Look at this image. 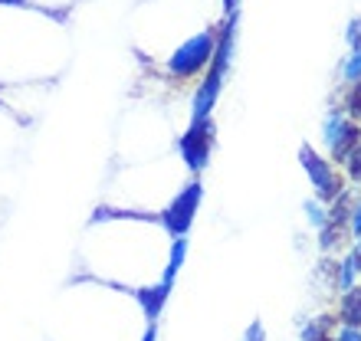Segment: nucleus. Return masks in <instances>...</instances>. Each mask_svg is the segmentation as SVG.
I'll use <instances>...</instances> for the list:
<instances>
[{
    "instance_id": "12",
    "label": "nucleus",
    "mask_w": 361,
    "mask_h": 341,
    "mask_svg": "<svg viewBox=\"0 0 361 341\" xmlns=\"http://www.w3.org/2000/svg\"><path fill=\"white\" fill-rule=\"evenodd\" d=\"M345 79H352V82H361V49H355L352 59H348V66H345Z\"/></svg>"
},
{
    "instance_id": "21",
    "label": "nucleus",
    "mask_w": 361,
    "mask_h": 341,
    "mask_svg": "<svg viewBox=\"0 0 361 341\" xmlns=\"http://www.w3.org/2000/svg\"><path fill=\"white\" fill-rule=\"evenodd\" d=\"M142 341H154V325L148 328V332H145V338H142Z\"/></svg>"
},
{
    "instance_id": "19",
    "label": "nucleus",
    "mask_w": 361,
    "mask_h": 341,
    "mask_svg": "<svg viewBox=\"0 0 361 341\" xmlns=\"http://www.w3.org/2000/svg\"><path fill=\"white\" fill-rule=\"evenodd\" d=\"M338 341H361V332H358V328H348V325H345V332L338 335Z\"/></svg>"
},
{
    "instance_id": "15",
    "label": "nucleus",
    "mask_w": 361,
    "mask_h": 341,
    "mask_svg": "<svg viewBox=\"0 0 361 341\" xmlns=\"http://www.w3.org/2000/svg\"><path fill=\"white\" fill-rule=\"evenodd\" d=\"M305 210H309V220H312V223H315L319 230H322L325 223H329V217L322 213V207H315V204H305Z\"/></svg>"
},
{
    "instance_id": "20",
    "label": "nucleus",
    "mask_w": 361,
    "mask_h": 341,
    "mask_svg": "<svg viewBox=\"0 0 361 341\" xmlns=\"http://www.w3.org/2000/svg\"><path fill=\"white\" fill-rule=\"evenodd\" d=\"M0 4H10V7H23L27 0H0Z\"/></svg>"
},
{
    "instance_id": "5",
    "label": "nucleus",
    "mask_w": 361,
    "mask_h": 341,
    "mask_svg": "<svg viewBox=\"0 0 361 341\" xmlns=\"http://www.w3.org/2000/svg\"><path fill=\"white\" fill-rule=\"evenodd\" d=\"M180 154H184V161H188L190 170L207 168V158H210V118H204V122H190L188 135H180Z\"/></svg>"
},
{
    "instance_id": "4",
    "label": "nucleus",
    "mask_w": 361,
    "mask_h": 341,
    "mask_svg": "<svg viewBox=\"0 0 361 341\" xmlns=\"http://www.w3.org/2000/svg\"><path fill=\"white\" fill-rule=\"evenodd\" d=\"M299 161H302L305 174L312 178V187H315V194H319L322 200H332V197H338V194H342V178H338V174L329 168V161H322V158H319L309 144H302V148H299Z\"/></svg>"
},
{
    "instance_id": "3",
    "label": "nucleus",
    "mask_w": 361,
    "mask_h": 341,
    "mask_svg": "<svg viewBox=\"0 0 361 341\" xmlns=\"http://www.w3.org/2000/svg\"><path fill=\"white\" fill-rule=\"evenodd\" d=\"M200 194H204V187H200V180H190L188 187L180 190L178 197L171 200V207L164 210V227H168V233H171L174 240L184 237L190 230V223H194V213H197V204H200Z\"/></svg>"
},
{
    "instance_id": "1",
    "label": "nucleus",
    "mask_w": 361,
    "mask_h": 341,
    "mask_svg": "<svg viewBox=\"0 0 361 341\" xmlns=\"http://www.w3.org/2000/svg\"><path fill=\"white\" fill-rule=\"evenodd\" d=\"M230 39H233V23L224 27V37L217 39V49H214V59H210V69H207V79L200 85L197 99H194V122H204L214 108L220 95V85H224V76H227V63H230Z\"/></svg>"
},
{
    "instance_id": "13",
    "label": "nucleus",
    "mask_w": 361,
    "mask_h": 341,
    "mask_svg": "<svg viewBox=\"0 0 361 341\" xmlns=\"http://www.w3.org/2000/svg\"><path fill=\"white\" fill-rule=\"evenodd\" d=\"M345 108H348L352 118H361V82H355L352 95H348V102H345Z\"/></svg>"
},
{
    "instance_id": "7",
    "label": "nucleus",
    "mask_w": 361,
    "mask_h": 341,
    "mask_svg": "<svg viewBox=\"0 0 361 341\" xmlns=\"http://www.w3.org/2000/svg\"><path fill=\"white\" fill-rule=\"evenodd\" d=\"M168 292H171V285L168 283H161V285H154V289H138V302H142V309H145V315L148 318H158V312H161V305H164V299H168Z\"/></svg>"
},
{
    "instance_id": "18",
    "label": "nucleus",
    "mask_w": 361,
    "mask_h": 341,
    "mask_svg": "<svg viewBox=\"0 0 361 341\" xmlns=\"http://www.w3.org/2000/svg\"><path fill=\"white\" fill-rule=\"evenodd\" d=\"M348 43H352L355 49H361V20H355V23H352V33H348Z\"/></svg>"
},
{
    "instance_id": "9",
    "label": "nucleus",
    "mask_w": 361,
    "mask_h": 341,
    "mask_svg": "<svg viewBox=\"0 0 361 341\" xmlns=\"http://www.w3.org/2000/svg\"><path fill=\"white\" fill-rule=\"evenodd\" d=\"M184 253H188V240L178 237L174 240V247H171V259H168V269H164V283L174 285V275H178L180 263H184Z\"/></svg>"
},
{
    "instance_id": "11",
    "label": "nucleus",
    "mask_w": 361,
    "mask_h": 341,
    "mask_svg": "<svg viewBox=\"0 0 361 341\" xmlns=\"http://www.w3.org/2000/svg\"><path fill=\"white\" fill-rule=\"evenodd\" d=\"M348 217H352V200H348V194H338V197H335L332 213H329V220L342 223V220H348Z\"/></svg>"
},
{
    "instance_id": "23",
    "label": "nucleus",
    "mask_w": 361,
    "mask_h": 341,
    "mask_svg": "<svg viewBox=\"0 0 361 341\" xmlns=\"http://www.w3.org/2000/svg\"><path fill=\"white\" fill-rule=\"evenodd\" d=\"M319 341H329V338H319Z\"/></svg>"
},
{
    "instance_id": "14",
    "label": "nucleus",
    "mask_w": 361,
    "mask_h": 341,
    "mask_svg": "<svg viewBox=\"0 0 361 341\" xmlns=\"http://www.w3.org/2000/svg\"><path fill=\"white\" fill-rule=\"evenodd\" d=\"M348 174H352V180H361V144L348 154Z\"/></svg>"
},
{
    "instance_id": "22",
    "label": "nucleus",
    "mask_w": 361,
    "mask_h": 341,
    "mask_svg": "<svg viewBox=\"0 0 361 341\" xmlns=\"http://www.w3.org/2000/svg\"><path fill=\"white\" fill-rule=\"evenodd\" d=\"M233 7H237V0H227V10H233Z\"/></svg>"
},
{
    "instance_id": "17",
    "label": "nucleus",
    "mask_w": 361,
    "mask_h": 341,
    "mask_svg": "<svg viewBox=\"0 0 361 341\" xmlns=\"http://www.w3.org/2000/svg\"><path fill=\"white\" fill-rule=\"evenodd\" d=\"M352 233L355 237H361V200L352 207Z\"/></svg>"
},
{
    "instance_id": "16",
    "label": "nucleus",
    "mask_w": 361,
    "mask_h": 341,
    "mask_svg": "<svg viewBox=\"0 0 361 341\" xmlns=\"http://www.w3.org/2000/svg\"><path fill=\"white\" fill-rule=\"evenodd\" d=\"M243 341H267V332H263V325H259V322L250 325L247 335H243Z\"/></svg>"
},
{
    "instance_id": "10",
    "label": "nucleus",
    "mask_w": 361,
    "mask_h": 341,
    "mask_svg": "<svg viewBox=\"0 0 361 341\" xmlns=\"http://www.w3.org/2000/svg\"><path fill=\"white\" fill-rule=\"evenodd\" d=\"M361 269V253L355 249L348 259L342 263V273H338V289H352V279H355V273Z\"/></svg>"
},
{
    "instance_id": "8",
    "label": "nucleus",
    "mask_w": 361,
    "mask_h": 341,
    "mask_svg": "<svg viewBox=\"0 0 361 341\" xmlns=\"http://www.w3.org/2000/svg\"><path fill=\"white\" fill-rule=\"evenodd\" d=\"M338 318H342L348 328H358L361 325V289H345L342 305H338Z\"/></svg>"
},
{
    "instance_id": "2",
    "label": "nucleus",
    "mask_w": 361,
    "mask_h": 341,
    "mask_svg": "<svg viewBox=\"0 0 361 341\" xmlns=\"http://www.w3.org/2000/svg\"><path fill=\"white\" fill-rule=\"evenodd\" d=\"M214 49H217L214 37H210V33H197V37L188 39V43H184V46H180L178 53L171 56V63H168L171 76H180V79L197 76L200 69L214 59Z\"/></svg>"
},
{
    "instance_id": "6",
    "label": "nucleus",
    "mask_w": 361,
    "mask_h": 341,
    "mask_svg": "<svg viewBox=\"0 0 361 341\" xmlns=\"http://www.w3.org/2000/svg\"><path fill=\"white\" fill-rule=\"evenodd\" d=\"M358 144H361V128L358 125H352V122H345L342 132L335 135V142H332V158L338 164H345L348 161V154H352Z\"/></svg>"
}]
</instances>
